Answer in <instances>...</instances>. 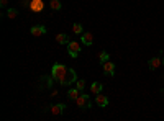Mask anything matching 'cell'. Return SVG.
<instances>
[{"mask_svg": "<svg viewBox=\"0 0 164 121\" xmlns=\"http://www.w3.org/2000/svg\"><path fill=\"white\" fill-rule=\"evenodd\" d=\"M56 95H58V90H56V88H53V90H51V97L54 98Z\"/></svg>", "mask_w": 164, "mask_h": 121, "instance_id": "20", "label": "cell"}, {"mask_svg": "<svg viewBox=\"0 0 164 121\" xmlns=\"http://www.w3.org/2000/svg\"><path fill=\"white\" fill-rule=\"evenodd\" d=\"M76 88H79V90L82 92V90L85 88V80H84V79H79V80H77V82H76Z\"/></svg>", "mask_w": 164, "mask_h": 121, "instance_id": "18", "label": "cell"}, {"mask_svg": "<svg viewBox=\"0 0 164 121\" xmlns=\"http://www.w3.org/2000/svg\"><path fill=\"white\" fill-rule=\"evenodd\" d=\"M159 56H161V59H162V64H164V54H162V53H159Z\"/></svg>", "mask_w": 164, "mask_h": 121, "instance_id": "21", "label": "cell"}, {"mask_svg": "<svg viewBox=\"0 0 164 121\" xmlns=\"http://www.w3.org/2000/svg\"><path fill=\"white\" fill-rule=\"evenodd\" d=\"M98 59H100V66H102L103 62L110 61V56H108V53H107V51H102L100 54H98Z\"/></svg>", "mask_w": 164, "mask_h": 121, "instance_id": "17", "label": "cell"}, {"mask_svg": "<svg viewBox=\"0 0 164 121\" xmlns=\"http://www.w3.org/2000/svg\"><path fill=\"white\" fill-rule=\"evenodd\" d=\"M81 43L79 41H69V44H67V53H69V56L72 59H76L77 56L81 54Z\"/></svg>", "mask_w": 164, "mask_h": 121, "instance_id": "2", "label": "cell"}, {"mask_svg": "<svg viewBox=\"0 0 164 121\" xmlns=\"http://www.w3.org/2000/svg\"><path fill=\"white\" fill-rule=\"evenodd\" d=\"M72 33H74V34H82V33H84L82 25H81V23H74V25H72Z\"/></svg>", "mask_w": 164, "mask_h": 121, "instance_id": "16", "label": "cell"}, {"mask_svg": "<svg viewBox=\"0 0 164 121\" xmlns=\"http://www.w3.org/2000/svg\"><path fill=\"white\" fill-rule=\"evenodd\" d=\"M0 7H2V8H10V7H8V0H0Z\"/></svg>", "mask_w": 164, "mask_h": 121, "instance_id": "19", "label": "cell"}, {"mask_svg": "<svg viewBox=\"0 0 164 121\" xmlns=\"http://www.w3.org/2000/svg\"><path fill=\"white\" fill-rule=\"evenodd\" d=\"M69 36L66 33H58L56 34V43H58V44H69Z\"/></svg>", "mask_w": 164, "mask_h": 121, "instance_id": "12", "label": "cell"}, {"mask_svg": "<svg viewBox=\"0 0 164 121\" xmlns=\"http://www.w3.org/2000/svg\"><path fill=\"white\" fill-rule=\"evenodd\" d=\"M81 41H82L84 46H92V44H94V34H92L90 31L82 33L81 34Z\"/></svg>", "mask_w": 164, "mask_h": 121, "instance_id": "8", "label": "cell"}, {"mask_svg": "<svg viewBox=\"0 0 164 121\" xmlns=\"http://www.w3.org/2000/svg\"><path fill=\"white\" fill-rule=\"evenodd\" d=\"M102 69H103V72L107 75H115V62H112V61H107L102 64Z\"/></svg>", "mask_w": 164, "mask_h": 121, "instance_id": "6", "label": "cell"}, {"mask_svg": "<svg viewBox=\"0 0 164 121\" xmlns=\"http://www.w3.org/2000/svg\"><path fill=\"white\" fill-rule=\"evenodd\" d=\"M161 93H162V97H164V88H162V90H161Z\"/></svg>", "mask_w": 164, "mask_h": 121, "instance_id": "22", "label": "cell"}, {"mask_svg": "<svg viewBox=\"0 0 164 121\" xmlns=\"http://www.w3.org/2000/svg\"><path fill=\"white\" fill-rule=\"evenodd\" d=\"M76 105H77V108H81V110H90L92 102H90L89 95L82 93V95H81L79 98H77V100H76Z\"/></svg>", "mask_w": 164, "mask_h": 121, "instance_id": "3", "label": "cell"}, {"mask_svg": "<svg viewBox=\"0 0 164 121\" xmlns=\"http://www.w3.org/2000/svg\"><path fill=\"white\" fill-rule=\"evenodd\" d=\"M18 8H7V17H8L10 20H15L18 18Z\"/></svg>", "mask_w": 164, "mask_h": 121, "instance_id": "15", "label": "cell"}, {"mask_svg": "<svg viewBox=\"0 0 164 121\" xmlns=\"http://www.w3.org/2000/svg\"><path fill=\"white\" fill-rule=\"evenodd\" d=\"M49 8L53 12H59L62 8V2L61 0H49Z\"/></svg>", "mask_w": 164, "mask_h": 121, "instance_id": "14", "label": "cell"}, {"mask_svg": "<svg viewBox=\"0 0 164 121\" xmlns=\"http://www.w3.org/2000/svg\"><path fill=\"white\" fill-rule=\"evenodd\" d=\"M95 105H97V106H100V108H105V106L108 105V97L103 95V93L95 95Z\"/></svg>", "mask_w": 164, "mask_h": 121, "instance_id": "9", "label": "cell"}, {"mask_svg": "<svg viewBox=\"0 0 164 121\" xmlns=\"http://www.w3.org/2000/svg\"><path fill=\"white\" fill-rule=\"evenodd\" d=\"M30 33L33 34V36H43V34H46V26H43V25H34V26H31Z\"/></svg>", "mask_w": 164, "mask_h": 121, "instance_id": "10", "label": "cell"}, {"mask_svg": "<svg viewBox=\"0 0 164 121\" xmlns=\"http://www.w3.org/2000/svg\"><path fill=\"white\" fill-rule=\"evenodd\" d=\"M51 75L54 77V80L58 82L59 85H64V87L72 85V83H76L77 80H79L74 69H69V67L64 66V64H59V62H56L54 66H53Z\"/></svg>", "mask_w": 164, "mask_h": 121, "instance_id": "1", "label": "cell"}, {"mask_svg": "<svg viewBox=\"0 0 164 121\" xmlns=\"http://www.w3.org/2000/svg\"><path fill=\"white\" fill-rule=\"evenodd\" d=\"M162 80H164V75H162Z\"/></svg>", "mask_w": 164, "mask_h": 121, "instance_id": "23", "label": "cell"}, {"mask_svg": "<svg viewBox=\"0 0 164 121\" xmlns=\"http://www.w3.org/2000/svg\"><path fill=\"white\" fill-rule=\"evenodd\" d=\"M102 90H103V85L100 82H94V83L90 85V93H94V95L102 93Z\"/></svg>", "mask_w": 164, "mask_h": 121, "instance_id": "13", "label": "cell"}, {"mask_svg": "<svg viewBox=\"0 0 164 121\" xmlns=\"http://www.w3.org/2000/svg\"><path fill=\"white\" fill-rule=\"evenodd\" d=\"M81 95H82V92H81L79 88H76V87L67 90V97H69V100H74V102H76V100H77V98H79Z\"/></svg>", "mask_w": 164, "mask_h": 121, "instance_id": "11", "label": "cell"}, {"mask_svg": "<svg viewBox=\"0 0 164 121\" xmlns=\"http://www.w3.org/2000/svg\"><path fill=\"white\" fill-rule=\"evenodd\" d=\"M161 66H162V59H161V56H154V58H151V59L148 61V67L151 69V70H158Z\"/></svg>", "mask_w": 164, "mask_h": 121, "instance_id": "5", "label": "cell"}, {"mask_svg": "<svg viewBox=\"0 0 164 121\" xmlns=\"http://www.w3.org/2000/svg\"><path fill=\"white\" fill-rule=\"evenodd\" d=\"M64 110H66V105H64V103H54V105H51V108H49L51 115H54V116L62 115V111H64Z\"/></svg>", "mask_w": 164, "mask_h": 121, "instance_id": "7", "label": "cell"}, {"mask_svg": "<svg viewBox=\"0 0 164 121\" xmlns=\"http://www.w3.org/2000/svg\"><path fill=\"white\" fill-rule=\"evenodd\" d=\"M28 7H30V10L33 13H41L43 8H45V2H43V0H31Z\"/></svg>", "mask_w": 164, "mask_h": 121, "instance_id": "4", "label": "cell"}]
</instances>
